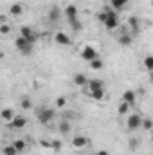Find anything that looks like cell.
<instances>
[{"instance_id":"cell-1","label":"cell","mask_w":153,"mask_h":155,"mask_svg":"<svg viewBox=\"0 0 153 155\" xmlns=\"http://www.w3.org/2000/svg\"><path fill=\"white\" fill-rule=\"evenodd\" d=\"M88 94L96 99V101H101L105 97V83L101 79H90L88 83Z\"/></svg>"},{"instance_id":"cell-2","label":"cell","mask_w":153,"mask_h":155,"mask_svg":"<svg viewBox=\"0 0 153 155\" xmlns=\"http://www.w3.org/2000/svg\"><path fill=\"white\" fill-rule=\"evenodd\" d=\"M36 117H38L40 124H49L54 117H56V110L54 108H50V107H40L38 110H36Z\"/></svg>"},{"instance_id":"cell-3","label":"cell","mask_w":153,"mask_h":155,"mask_svg":"<svg viewBox=\"0 0 153 155\" xmlns=\"http://www.w3.org/2000/svg\"><path fill=\"white\" fill-rule=\"evenodd\" d=\"M105 13H106V20H105V27L108 29V31H114V29H117L119 27V13H115L112 7H105Z\"/></svg>"},{"instance_id":"cell-4","label":"cell","mask_w":153,"mask_h":155,"mask_svg":"<svg viewBox=\"0 0 153 155\" xmlns=\"http://www.w3.org/2000/svg\"><path fill=\"white\" fill-rule=\"evenodd\" d=\"M15 47H16V51L20 52V54H24V56H29L31 52H33V43L29 41L27 38H24V36H18V38L15 40Z\"/></svg>"},{"instance_id":"cell-5","label":"cell","mask_w":153,"mask_h":155,"mask_svg":"<svg viewBox=\"0 0 153 155\" xmlns=\"http://www.w3.org/2000/svg\"><path fill=\"white\" fill-rule=\"evenodd\" d=\"M96 58H99V52H97V49L96 47H92V45H86V47H83L81 49V60H85V61H92V60H96Z\"/></svg>"},{"instance_id":"cell-6","label":"cell","mask_w":153,"mask_h":155,"mask_svg":"<svg viewBox=\"0 0 153 155\" xmlns=\"http://www.w3.org/2000/svg\"><path fill=\"white\" fill-rule=\"evenodd\" d=\"M20 36L27 38L31 43H33V45H34V43L40 40V35H38V33H34L29 25H22V27H20Z\"/></svg>"},{"instance_id":"cell-7","label":"cell","mask_w":153,"mask_h":155,"mask_svg":"<svg viewBox=\"0 0 153 155\" xmlns=\"http://www.w3.org/2000/svg\"><path fill=\"white\" fill-rule=\"evenodd\" d=\"M141 121H142V116H141V114H132V116L128 117V121H126L128 130H132V132L139 130V128H141Z\"/></svg>"},{"instance_id":"cell-8","label":"cell","mask_w":153,"mask_h":155,"mask_svg":"<svg viewBox=\"0 0 153 155\" xmlns=\"http://www.w3.org/2000/svg\"><path fill=\"white\" fill-rule=\"evenodd\" d=\"M54 41H56L58 45H61V47H67V45H70V43H72L70 36H69L67 33H63V31H58V33L54 35Z\"/></svg>"},{"instance_id":"cell-9","label":"cell","mask_w":153,"mask_h":155,"mask_svg":"<svg viewBox=\"0 0 153 155\" xmlns=\"http://www.w3.org/2000/svg\"><path fill=\"white\" fill-rule=\"evenodd\" d=\"M65 16H67V22H69V24L79 20V18H77V7L74 4H69V5L65 7Z\"/></svg>"},{"instance_id":"cell-10","label":"cell","mask_w":153,"mask_h":155,"mask_svg":"<svg viewBox=\"0 0 153 155\" xmlns=\"http://www.w3.org/2000/svg\"><path fill=\"white\" fill-rule=\"evenodd\" d=\"M7 124H9L11 128H15V130H22V128L27 124V119H25L24 116H15L9 123H7Z\"/></svg>"},{"instance_id":"cell-11","label":"cell","mask_w":153,"mask_h":155,"mask_svg":"<svg viewBox=\"0 0 153 155\" xmlns=\"http://www.w3.org/2000/svg\"><path fill=\"white\" fill-rule=\"evenodd\" d=\"M135 99H137V94H135V90H124L122 92V103H126V105H133L135 103Z\"/></svg>"},{"instance_id":"cell-12","label":"cell","mask_w":153,"mask_h":155,"mask_svg":"<svg viewBox=\"0 0 153 155\" xmlns=\"http://www.w3.org/2000/svg\"><path fill=\"white\" fill-rule=\"evenodd\" d=\"M130 0H110V4H108V7H112L115 13H119V11H122L124 7H126V4H128Z\"/></svg>"},{"instance_id":"cell-13","label":"cell","mask_w":153,"mask_h":155,"mask_svg":"<svg viewBox=\"0 0 153 155\" xmlns=\"http://www.w3.org/2000/svg\"><path fill=\"white\" fill-rule=\"evenodd\" d=\"M88 144V139L85 137V135H76L74 139H72V146L77 148V150H81V148H85Z\"/></svg>"},{"instance_id":"cell-14","label":"cell","mask_w":153,"mask_h":155,"mask_svg":"<svg viewBox=\"0 0 153 155\" xmlns=\"http://www.w3.org/2000/svg\"><path fill=\"white\" fill-rule=\"evenodd\" d=\"M9 15H11V16H20V15H24V4L15 2V4L9 7Z\"/></svg>"},{"instance_id":"cell-15","label":"cell","mask_w":153,"mask_h":155,"mask_svg":"<svg viewBox=\"0 0 153 155\" xmlns=\"http://www.w3.org/2000/svg\"><path fill=\"white\" fill-rule=\"evenodd\" d=\"M13 146H15V150H16L18 153H24V152H27V143H25L24 139H16V141L13 143Z\"/></svg>"},{"instance_id":"cell-16","label":"cell","mask_w":153,"mask_h":155,"mask_svg":"<svg viewBox=\"0 0 153 155\" xmlns=\"http://www.w3.org/2000/svg\"><path fill=\"white\" fill-rule=\"evenodd\" d=\"M60 13H61L60 7H58V5H52L50 11H49V20H50V22H58V20H60Z\"/></svg>"},{"instance_id":"cell-17","label":"cell","mask_w":153,"mask_h":155,"mask_svg":"<svg viewBox=\"0 0 153 155\" xmlns=\"http://www.w3.org/2000/svg\"><path fill=\"white\" fill-rule=\"evenodd\" d=\"M15 116H16V114L13 112V108H4V110L0 112V117H2L5 123H9V121H11V119H13Z\"/></svg>"},{"instance_id":"cell-18","label":"cell","mask_w":153,"mask_h":155,"mask_svg":"<svg viewBox=\"0 0 153 155\" xmlns=\"http://www.w3.org/2000/svg\"><path fill=\"white\" fill-rule=\"evenodd\" d=\"M74 83H76L77 87H85V85L88 83V79H86V76H85V74L77 72V74H74Z\"/></svg>"},{"instance_id":"cell-19","label":"cell","mask_w":153,"mask_h":155,"mask_svg":"<svg viewBox=\"0 0 153 155\" xmlns=\"http://www.w3.org/2000/svg\"><path fill=\"white\" fill-rule=\"evenodd\" d=\"M128 24H130V27H132L133 33H139V29H141V22H139L137 16H132V18L128 20Z\"/></svg>"},{"instance_id":"cell-20","label":"cell","mask_w":153,"mask_h":155,"mask_svg":"<svg viewBox=\"0 0 153 155\" xmlns=\"http://www.w3.org/2000/svg\"><path fill=\"white\" fill-rule=\"evenodd\" d=\"M132 41H133V38H132V35H121L119 36V43L121 45H124V47H128V45H132Z\"/></svg>"},{"instance_id":"cell-21","label":"cell","mask_w":153,"mask_h":155,"mask_svg":"<svg viewBox=\"0 0 153 155\" xmlns=\"http://www.w3.org/2000/svg\"><path fill=\"white\" fill-rule=\"evenodd\" d=\"M70 130H72L70 121H67V119H65V121H61V123H60V134H69Z\"/></svg>"},{"instance_id":"cell-22","label":"cell","mask_w":153,"mask_h":155,"mask_svg":"<svg viewBox=\"0 0 153 155\" xmlns=\"http://www.w3.org/2000/svg\"><path fill=\"white\" fill-rule=\"evenodd\" d=\"M88 65H90L92 71H99V69H103V60H101V58H96V60H92Z\"/></svg>"},{"instance_id":"cell-23","label":"cell","mask_w":153,"mask_h":155,"mask_svg":"<svg viewBox=\"0 0 153 155\" xmlns=\"http://www.w3.org/2000/svg\"><path fill=\"white\" fill-rule=\"evenodd\" d=\"M141 126H142L144 130H148V132H150V130L153 128V121L150 119V117H142V121H141Z\"/></svg>"},{"instance_id":"cell-24","label":"cell","mask_w":153,"mask_h":155,"mask_svg":"<svg viewBox=\"0 0 153 155\" xmlns=\"http://www.w3.org/2000/svg\"><path fill=\"white\" fill-rule=\"evenodd\" d=\"M18 152L15 150V146L13 144H7V146H4L2 148V155H16Z\"/></svg>"},{"instance_id":"cell-25","label":"cell","mask_w":153,"mask_h":155,"mask_svg":"<svg viewBox=\"0 0 153 155\" xmlns=\"http://www.w3.org/2000/svg\"><path fill=\"white\" fill-rule=\"evenodd\" d=\"M144 67H146V71H151L153 69V56H146L144 58Z\"/></svg>"},{"instance_id":"cell-26","label":"cell","mask_w":153,"mask_h":155,"mask_svg":"<svg viewBox=\"0 0 153 155\" xmlns=\"http://www.w3.org/2000/svg\"><path fill=\"white\" fill-rule=\"evenodd\" d=\"M11 33V25L9 24H2L0 25V35H9Z\"/></svg>"},{"instance_id":"cell-27","label":"cell","mask_w":153,"mask_h":155,"mask_svg":"<svg viewBox=\"0 0 153 155\" xmlns=\"http://www.w3.org/2000/svg\"><path fill=\"white\" fill-rule=\"evenodd\" d=\"M128 110H130V105H126V103H121V105H119V110H117V112H119V114L122 116V114H126Z\"/></svg>"},{"instance_id":"cell-28","label":"cell","mask_w":153,"mask_h":155,"mask_svg":"<svg viewBox=\"0 0 153 155\" xmlns=\"http://www.w3.org/2000/svg\"><path fill=\"white\" fill-rule=\"evenodd\" d=\"M49 146H50L54 152H58V150L61 148V141H58V139H56V141H50V144H49Z\"/></svg>"},{"instance_id":"cell-29","label":"cell","mask_w":153,"mask_h":155,"mask_svg":"<svg viewBox=\"0 0 153 155\" xmlns=\"http://www.w3.org/2000/svg\"><path fill=\"white\" fill-rule=\"evenodd\" d=\"M31 107H33L31 99H29V97H24V99H22V108H25V110H27V108H31Z\"/></svg>"},{"instance_id":"cell-30","label":"cell","mask_w":153,"mask_h":155,"mask_svg":"<svg viewBox=\"0 0 153 155\" xmlns=\"http://www.w3.org/2000/svg\"><path fill=\"white\" fill-rule=\"evenodd\" d=\"M65 105H67V99H65V97H58V99H56V107H58V108H63Z\"/></svg>"},{"instance_id":"cell-31","label":"cell","mask_w":153,"mask_h":155,"mask_svg":"<svg viewBox=\"0 0 153 155\" xmlns=\"http://www.w3.org/2000/svg\"><path fill=\"white\" fill-rule=\"evenodd\" d=\"M97 20H99L101 24H105V20H106V13H105V11H101V13L97 15Z\"/></svg>"},{"instance_id":"cell-32","label":"cell","mask_w":153,"mask_h":155,"mask_svg":"<svg viewBox=\"0 0 153 155\" xmlns=\"http://www.w3.org/2000/svg\"><path fill=\"white\" fill-rule=\"evenodd\" d=\"M2 24H7V16L5 15H0V25Z\"/></svg>"},{"instance_id":"cell-33","label":"cell","mask_w":153,"mask_h":155,"mask_svg":"<svg viewBox=\"0 0 153 155\" xmlns=\"http://www.w3.org/2000/svg\"><path fill=\"white\" fill-rule=\"evenodd\" d=\"M97 155H110V152H106V150H99Z\"/></svg>"},{"instance_id":"cell-34","label":"cell","mask_w":153,"mask_h":155,"mask_svg":"<svg viewBox=\"0 0 153 155\" xmlns=\"http://www.w3.org/2000/svg\"><path fill=\"white\" fill-rule=\"evenodd\" d=\"M0 58H2V54H0Z\"/></svg>"},{"instance_id":"cell-35","label":"cell","mask_w":153,"mask_h":155,"mask_svg":"<svg viewBox=\"0 0 153 155\" xmlns=\"http://www.w3.org/2000/svg\"><path fill=\"white\" fill-rule=\"evenodd\" d=\"M94 155H97V153H94Z\"/></svg>"}]
</instances>
